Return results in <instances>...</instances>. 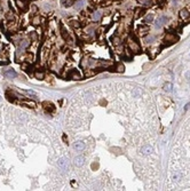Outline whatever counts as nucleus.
<instances>
[{
	"instance_id": "2eb2a0df",
	"label": "nucleus",
	"mask_w": 190,
	"mask_h": 191,
	"mask_svg": "<svg viewBox=\"0 0 190 191\" xmlns=\"http://www.w3.org/2000/svg\"><path fill=\"white\" fill-rule=\"evenodd\" d=\"M44 105H46V106H45L46 111H49V112H53V111L55 110V108H54V105H53L52 103H48V102H45V103H44Z\"/></svg>"
},
{
	"instance_id": "f3484780",
	"label": "nucleus",
	"mask_w": 190,
	"mask_h": 191,
	"mask_svg": "<svg viewBox=\"0 0 190 191\" xmlns=\"http://www.w3.org/2000/svg\"><path fill=\"white\" fill-rule=\"evenodd\" d=\"M16 5H17L19 8H20V9H22V10H25V9H26V4L24 2V1L17 0V1H16Z\"/></svg>"
},
{
	"instance_id": "39448f33",
	"label": "nucleus",
	"mask_w": 190,
	"mask_h": 191,
	"mask_svg": "<svg viewBox=\"0 0 190 191\" xmlns=\"http://www.w3.org/2000/svg\"><path fill=\"white\" fill-rule=\"evenodd\" d=\"M92 19H93L94 22H99L101 19H102V11L101 10H95L92 13V15H90Z\"/></svg>"
},
{
	"instance_id": "5701e85b",
	"label": "nucleus",
	"mask_w": 190,
	"mask_h": 191,
	"mask_svg": "<svg viewBox=\"0 0 190 191\" xmlns=\"http://www.w3.org/2000/svg\"><path fill=\"white\" fill-rule=\"evenodd\" d=\"M32 23H33L34 25H38V24L40 23V16H36V17L32 19Z\"/></svg>"
},
{
	"instance_id": "cd10ccee",
	"label": "nucleus",
	"mask_w": 190,
	"mask_h": 191,
	"mask_svg": "<svg viewBox=\"0 0 190 191\" xmlns=\"http://www.w3.org/2000/svg\"><path fill=\"white\" fill-rule=\"evenodd\" d=\"M0 100H1V97H0Z\"/></svg>"
},
{
	"instance_id": "bb28decb",
	"label": "nucleus",
	"mask_w": 190,
	"mask_h": 191,
	"mask_svg": "<svg viewBox=\"0 0 190 191\" xmlns=\"http://www.w3.org/2000/svg\"><path fill=\"white\" fill-rule=\"evenodd\" d=\"M0 52H1V45H0Z\"/></svg>"
},
{
	"instance_id": "f03ea898",
	"label": "nucleus",
	"mask_w": 190,
	"mask_h": 191,
	"mask_svg": "<svg viewBox=\"0 0 190 191\" xmlns=\"http://www.w3.org/2000/svg\"><path fill=\"white\" fill-rule=\"evenodd\" d=\"M180 19H182L183 22H190V11L187 8H183L180 10Z\"/></svg>"
},
{
	"instance_id": "9d476101",
	"label": "nucleus",
	"mask_w": 190,
	"mask_h": 191,
	"mask_svg": "<svg viewBox=\"0 0 190 191\" xmlns=\"http://www.w3.org/2000/svg\"><path fill=\"white\" fill-rule=\"evenodd\" d=\"M84 162H85V158L82 157V156H78V157L75 158L76 166H82V165H84Z\"/></svg>"
},
{
	"instance_id": "4468645a",
	"label": "nucleus",
	"mask_w": 190,
	"mask_h": 191,
	"mask_svg": "<svg viewBox=\"0 0 190 191\" xmlns=\"http://www.w3.org/2000/svg\"><path fill=\"white\" fill-rule=\"evenodd\" d=\"M141 94H142V90L140 89V88H134V89L132 90V96L133 97H140L141 96Z\"/></svg>"
},
{
	"instance_id": "a211bd4d",
	"label": "nucleus",
	"mask_w": 190,
	"mask_h": 191,
	"mask_svg": "<svg viewBox=\"0 0 190 191\" xmlns=\"http://www.w3.org/2000/svg\"><path fill=\"white\" fill-rule=\"evenodd\" d=\"M112 44H113V45L115 46H118V45H120V42H121V40H120V38L119 37H112Z\"/></svg>"
},
{
	"instance_id": "7ed1b4c3",
	"label": "nucleus",
	"mask_w": 190,
	"mask_h": 191,
	"mask_svg": "<svg viewBox=\"0 0 190 191\" xmlns=\"http://www.w3.org/2000/svg\"><path fill=\"white\" fill-rule=\"evenodd\" d=\"M167 21H168V19L166 17V16H165V15H161V16H159V17L157 19L156 23H155V24H156L155 26H156L157 29H160V28L164 25L165 23H167Z\"/></svg>"
},
{
	"instance_id": "6e6552de",
	"label": "nucleus",
	"mask_w": 190,
	"mask_h": 191,
	"mask_svg": "<svg viewBox=\"0 0 190 191\" xmlns=\"http://www.w3.org/2000/svg\"><path fill=\"white\" fill-rule=\"evenodd\" d=\"M73 148H75L77 151H82V150L85 149V143L82 142V141H77V142H75V144H73Z\"/></svg>"
},
{
	"instance_id": "1a4fd4ad",
	"label": "nucleus",
	"mask_w": 190,
	"mask_h": 191,
	"mask_svg": "<svg viewBox=\"0 0 190 191\" xmlns=\"http://www.w3.org/2000/svg\"><path fill=\"white\" fill-rule=\"evenodd\" d=\"M5 76L7 77V78H16L17 77V73H16L15 70H13V69H9V70H7V71H5Z\"/></svg>"
},
{
	"instance_id": "0eeeda50",
	"label": "nucleus",
	"mask_w": 190,
	"mask_h": 191,
	"mask_svg": "<svg viewBox=\"0 0 190 191\" xmlns=\"http://www.w3.org/2000/svg\"><path fill=\"white\" fill-rule=\"evenodd\" d=\"M85 4H86V0H76L73 7H75V9H77V10H80V9H82V7L85 6Z\"/></svg>"
},
{
	"instance_id": "423d86ee",
	"label": "nucleus",
	"mask_w": 190,
	"mask_h": 191,
	"mask_svg": "<svg viewBox=\"0 0 190 191\" xmlns=\"http://www.w3.org/2000/svg\"><path fill=\"white\" fill-rule=\"evenodd\" d=\"M128 45H130V48L132 49V52H138L139 49H140V46H139V44L135 40H130Z\"/></svg>"
},
{
	"instance_id": "aec40b11",
	"label": "nucleus",
	"mask_w": 190,
	"mask_h": 191,
	"mask_svg": "<svg viewBox=\"0 0 190 191\" xmlns=\"http://www.w3.org/2000/svg\"><path fill=\"white\" fill-rule=\"evenodd\" d=\"M164 89L168 93H171L172 90H173V86H172V84H165L164 85Z\"/></svg>"
},
{
	"instance_id": "b1692460",
	"label": "nucleus",
	"mask_w": 190,
	"mask_h": 191,
	"mask_svg": "<svg viewBox=\"0 0 190 191\" xmlns=\"http://www.w3.org/2000/svg\"><path fill=\"white\" fill-rule=\"evenodd\" d=\"M26 93L29 94V95H32V96H36V95H37V94L34 93L33 90H26Z\"/></svg>"
},
{
	"instance_id": "a878e982",
	"label": "nucleus",
	"mask_w": 190,
	"mask_h": 191,
	"mask_svg": "<svg viewBox=\"0 0 190 191\" xmlns=\"http://www.w3.org/2000/svg\"><path fill=\"white\" fill-rule=\"evenodd\" d=\"M153 39H155L153 37H148V39H147V40H148V41H152Z\"/></svg>"
},
{
	"instance_id": "412c9836",
	"label": "nucleus",
	"mask_w": 190,
	"mask_h": 191,
	"mask_svg": "<svg viewBox=\"0 0 190 191\" xmlns=\"http://www.w3.org/2000/svg\"><path fill=\"white\" fill-rule=\"evenodd\" d=\"M124 70H125V67H124L123 64H118L116 67V71L117 72H124Z\"/></svg>"
},
{
	"instance_id": "20e7f679",
	"label": "nucleus",
	"mask_w": 190,
	"mask_h": 191,
	"mask_svg": "<svg viewBox=\"0 0 190 191\" xmlns=\"http://www.w3.org/2000/svg\"><path fill=\"white\" fill-rule=\"evenodd\" d=\"M153 152V148L151 145H144L141 148V153L144 156H149Z\"/></svg>"
},
{
	"instance_id": "f257e3e1",
	"label": "nucleus",
	"mask_w": 190,
	"mask_h": 191,
	"mask_svg": "<svg viewBox=\"0 0 190 191\" xmlns=\"http://www.w3.org/2000/svg\"><path fill=\"white\" fill-rule=\"evenodd\" d=\"M57 166H59V168H60L62 172H67L68 168H69V162H68V160L65 158H61V159H59V161H57Z\"/></svg>"
},
{
	"instance_id": "393cba45",
	"label": "nucleus",
	"mask_w": 190,
	"mask_h": 191,
	"mask_svg": "<svg viewBox=\"0 0 190 191\" xmlns=\"http://www.w3.org/2000/svg\"><path fill=\"white\" fill-rule=\"evenodd\" d=\"M63 141H64V142H65V143H67V144H68V137H67V135H65V134L63 135Z\"/></svg>"
},
{
	"instance_id": "ddd939ff",
	"label": "nucleus",
	"mask_w": 190,
	"mask_h": 191,
	"mask_svg": "<svg viewBox=\"0 0 190 191\" xmlns=\"http://www.w3.org/2000/svg\"><path fill=\"white\" fill-rule=\"evenodd\" d=\"M69 76H70L71 79H75V80H80V78H81V77H80V75H79V73L76 71V70H72V71H71V73Z\"/></svg>"
},
{
	"instance_id": "9b49d317",
	"label": "nucleus",
	"mask_w": 190,
	"mask_h": 191,
	"mask_svg": "<svg viewBox=\"0 0 190 191\" xmlns=\"http://www.w3.org/2000/svg\"><path fill=\"white\" fill-rule=\"evenodd\" d=\"M176 36H174L173 33H168L166 34V37H165V41H168V42H175L176 41Z\"/></svg>"
},
{
	"instance_id": "4be33fe9",
	"label": "nucleus",
	"mask_w": 190,
	"mask_h": 191,
	"mask_svg": "<svg viewBox=\"0 0 190 191\" xmlns=\"http://www.w3.org/2000/svg\"><path fill=\"white\" fill-rule=\"evenodd\" d=\"M153 21V15L152 14H148V15L145 16V22L149 23V22H152Z\"/></svg>"
},
{
	"instance_id": "f8f14e48",
	"label": "nucleus",
	"mask_w": 190,
	"mask_h": 191,
	"mask_svg": "<svg viewBox=\"0 0 190 191\" xmlns=\"http://www.w3.org/2000/svg\"><path fill=\"white\" fill-rule=\"evenodd\" d=\"M22 104H24L25 106H28V108H32V109L36 108V103H34L33 101H29V100H24V101H22Z\"/></svg>"
},
{
	"instance_id": "6ab92c4d",
	"label": "nucleus",
	"mask_w": 190,
	"mask_h": 191,
	"mask_svg": "<svg viewBox=\"0 0 190 191\" xmlns=\"http://www.w3.org/2000/svg\"><path fill=\"white\" fill-rule=\"evenodd\" d=\"M34 77L37 79H44L45 75H44V72H40V71H36L34 72Z\"/></svg>"
},
{
	"instance_id": "dca6fc26",
	"label": "nucleus",
	"mask_w": 190,
	"mask_h": 191,
	"mask_svg": "<svg viewBox=\"0 0 190 191\" xmlns=\"http://www.w3.org/2000/svg\"><path fill=\"white\" fill-rule=\"evenodd\" d=\"M29 40H26V39H23V40H21V44H20V48L21 49H25L28 46H29Z\"/></svg>"
}]
</instances>
